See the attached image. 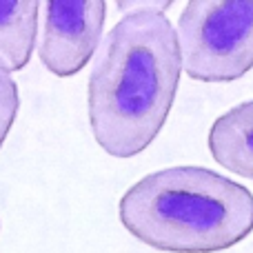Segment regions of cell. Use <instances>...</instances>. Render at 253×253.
Returning <instances> with one entry per match:
<instances>
[{"instance_id": "1", "label": "cell", "mask_w": 253, "mask_h": 253, "mask_svg": "<svg viewBox=\"0 0 253 253\" xmlns=\"http://www.w3.org/2000/svg\"><path fill=\"white\" fill-rule=\"evenodd\" d=\"M175 29L158 11H133L107 34L89 76V123L114 158H133L156 140L178 91Z\"/></svg>"}, {"instance_id": "2", "label": "cell", "mask_w": 253, "mask_h": 253, "mask_svg": "<svg viewBox=\"0 0 253 253\" xmlns=\"http://www.w3.org/2000/svg\"><path fill=\"white\" fill-rule=\"evenodd\" d=\"M120 222L151 249L218 253L253 231V193L205 167H169L126 189Z\"/></svg>"}, {"instance_id": "3", "label": "cell", "mask_w": 253, "mask_h": 253, "mask_svg": "<svg viewBox=\"0 0 253 253\" xmlns=\"http://www.w3.org/2000/svg\"><path fill=\"white\" fill-rule=\"evenodd\" d=\"M175 38L189 78H242L253 69V0H191L178 18Z\"/></svg>"}, {"instance_id": "4", "label": "cell", "mask_w": 253, "mask_h": 253, "mask_svg": "<svg viewBox=\"0 0 253 253\" xmlns=\"http://www.w3.org/2000/svg\"><path fill=\"white\" fill-rule=\"evenodd\" d=\"M107 18L102 0L44 4V25L40 36V62L58 78L76 76L96 53Z\"/></svg>"}, {"instance_id": "5", "label": "cell", "mask_w": 253, "mask_h": 253, "mask_svg": "<svg viewBox=\"0 0 253 253\" xmlns=\"http://www.w3.org/2000/svg\"><path fill=\"white\" fill-rule=\"evenodd\" d=\"M209 151L227 171L253 180V100L215 120L209 131Z\"/></svg>"}, {"instance_id": "6", "label": "cell", "mask_w": 253, "mask_h": 253, "mask_svg": "<svg viewBox=\"0 0 253 253\" xmlns=\"http://www.w3.org/2000/svg\"><path fill=\"white\" fill-rule=\"evenodd\" d=\"M38 0H0V60L9 71L29 65L38 36Z\"/></svg>"}, {"instance_id": "7", "label": "cell", "mask_w": 253, "mask_h": 253, "mask_svg": "<svg viewBox=\"0 0 253 253\" xmlns=\"http://www.w3.org/2000/svg\"><path fill=\"white\" fill-rule=\"evenodd\" d=\"M18 107H20L18 84L13 80L11 71L7 69V65L0 60V147H2L4 138L9 135V131L13 126V120L18 116Z\"/></svg>"}, {"instance_id": "8", "label": "cell", "mask_w": 253, "mask_h": 253, "mask_svg": "<svg viewBox=\"0 0 253 253\" xmlns=\"http://www.w3.org/2000/svg\"><path fill=\"white\" fill-rule=\"evenodd\" d=\"M171 7V0H162V2H151V0H144V2H118V9L123 11V16L133 11H158L165 13Z\"/></svg>"}]
</instances>
